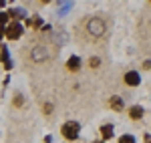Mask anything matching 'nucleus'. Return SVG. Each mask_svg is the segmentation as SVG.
I'll use <instances>...</instances> for the list:
<instances>
[{
  "mask_svg": "<svg viewBox=\"0 0 151 143\" xmlns=\"http://www.w3.org/2000/svg\"><path fill=\"white\" fill-rule=\"evenodd\" d=\"M4 32H6V28H4V26H2V24H0V38H2V36H4Z\"/></svg>",
  "mask_w": 151,
  "mask_h": 143,
  "instance_id": "obj_15",
  "label": "nucleus"
},
{
  "mask_svg": "<svg viewBox=\"0 0 151 143\" xmlns=\"http://www.w3.org/2000/svg\"><path fill=\"white\" fill-rule=\"evenodd\" d=\"M111 107L115 109V111H121V109H123V99H119V97H111Z\"/></svg>",
  "mask_w": 151,
  "mask_h": 143,
  "instance_id": "obj_9",
  "label": "nucleus"
},
{
  "mask_svg": "<svg viewBox=\"0 0 151 143\" xmlns=\"http://www.w3.org/2000/svg\"><path fill=\"white\" fill-rule=\"evenodd\" d=\"M129 117L135 121V119H141L143 117V109L139 107V105H133V107L129 109Z\"/></svg>",
  "mask_w": 151,
  "mask_h": 143,
  "instance_id": "obj_6",
  "label": "nucleus"
},
{
  "mask_svg": "<svg viewBox=\"0 0 151 143\" xmlns=\"http://www.w3.org/2000/svg\"><path fill=\"white\" fill-rule=\"evenodd\" d=\"M0 60H2V63L10 60V59H8V48H6V47H2V50H0Z\"/></svg>",
  "mask_w": 151,
  "mask_h": 143,
  "instance_id": "obj_11",
  "label": "nucleus"
},
{
  "mask_svg": "<svg viewBox=\"0 0 151 143\" xmlns=\"http://www.w3.org/2000/svg\"><path fill=\"white\" fill-rule=\"evenodd\" d=\"M40 2H50V0H40Z\"/></svg>",
  "mask_w": 151,
  "mask_h": 143,
  "instance_id": "obj_18",
  "label": "nucleus"
},
{
  "mask_svg": "<svg viewBox=\"0 0 151 143\" xmlns=\"http://www.w3.org/2000/svg\"><path fill=\"white\" fill-rule=\"evenodd\" d=\"M99 63H101L99 59H91V67H93V69H97V67H99Z\"/></svg>",
  "mask_w": 151,
  "mask_h": 143,
  "instance_id": "obj_14",
  "label": "nucleus"
},
{
  "mask_svg": "<svg viewBox=\"0 0 151 143\" xmlns=\"http://www.w3.org/2000/svg\"><path fill=\"white\" fill-rule=\"evenodd\" d=\"M6 20H8V14H6V12H0V24L4 26V24H6Z\"/></svg>",
  "mask_w": 151,
  "mask_h": 143,
  "instance_id": "obj_13",
  "label": "nucleus"
},
{
  "mask_svg": "<svg viewBox=\"0 0 151 143\" xmlns=\"http://www.w3.org/2000/svg\"><path fill=\"white\" fill-rule=\"evenodd\" d=\"M87 30H89V34L95 36V38H99V36H103L105 34V22H103V18H91L89 22H87Z\"/></svg>",
  "mask_w": 151,
  "mask_h": 143,
  "instance_id": "obj_1",
  "label": "nucleus"
},
{
  "mask_svg": "<svg viewBox=\"0 0 151 143\" xmlns=\"http://www.w3.org/2000/svg\"><path fill=\"white\" fill-rule=\"evenodd\" d=\"M123 81H125V85H129V87H137V85H139V73H135V71H129L127 75H125V79H123Z\"/></svg>",
  "mask_w": 151,
  "mask_h": 143,
  "instance_id": "obj_4",
  "label": "nucleus"
},
{
  "mask_svg": "<svg viewBox=\"0 0 151 143\" xmlns=\"http://www.w3.org/2000/svg\"><path fill=\"white\" fill-rule=\"evenodd\" d=\"M95 143H103V141H95Z\"/></svg>",
  "mask_w": 151,
  "mask_h": 143,
  "instance_id": "obj_19",
  "label": "nucleus"
},
{
  "mask_svg": "<svg viewBox=\"0 0 151 143\" xmlns=\"http://www.w3.org/2000/svg\"><path fill=\"white\" fill-rule=\"evenodd\" d=\"M119 143H135V137L133 135H121L119 137Z\"/></svg>",
  "mask_w": 151,
  "mask_h": 143,
  "instance_id": "obj_10",
  "label": "nucleus"
},
{
  "mask_svg": "<svg viewBox=\"0 0 151 143\" xmlns=\"http://www.w3.org/2000/svg\"><path fill=\"white\" fill-rule=\"evenodd\" d=\"M0 6H6V0H0Z\"/></svg>",
  "mask_w": 151,
  "mask_h": 143,
  "instance_id": "obj_17",
  "label": "nucleus"
},
{
  "mask_svg": "<svg viewBox=\"0 0 151 143\" xmlns=\"http://www.w3.org/2000/svg\"><path fill=\"white\" fill-rule=\"evenodd\" d=\"M10 16H14V18H22V16H24V10L14 8V10H10Z\"/></svg>",
  "mask_w": 151,
  "mask_h": 143,
  "instance_id": "obj_12",
  "label": "nucleus"
},
{
  "mask_svg": "<svg viewBox=\"0 0 151 143\" xmlns=\"http://www.w3.org/2000/svg\"><path fill=\"white\" fill-rule=\"evenodd\" d=\"M67 69H69V71H79V69H81V59H79V57H70V59L67 60Z\"/></svg>",
  "mask_w": 151,
  "mask_h": 143,
  "instance_id": "obj_5",
  "label": "nucleus"
},
{
  "mask_svg": "<svg viewBox=\"0 0 151 143\" xmlns=\"http://www.w3.org/2000/svg\"><path fill=\"white\" fill-rule=\"evenodd\" d=\"M63 135H65V139L75 141V139L79 137V123H77V121H67V123L63 125Z\"/></svg>",
  "mask_w": 151,
  "mask_h": 143,
  "instance_id": "obj_2",
  "label": "nucleus"
},
{
  "mask_svg": "<svg viewBox=\"0 0 151 143\" xmlns=\"http://www.w3.org/2000/svg\"><path fill=\"white\" fill-rule=\"evenodd\" d=\"M145 143H151V137H149V135H145Z\"/></svg>",
  "mask_w": 151,
  "mask_h": 143,
  "instance_id": "obj_16",
  "label": "nucleus"
},
{
  "mask_svg": "<svg viewBox=\"0 0 151 143\" xmlns=\"http://www.w3.org/2000/svg\"><path fill=\"white\" fill-rule=\"evenodd\" d=\"M101 135H103V141L111 139L113 137V125H103L101 127Z\"/></svg>",
  "mask_w": 151,
  "mask_h": 143,
  "instance_id": "obj_8",
  "label": "nucleus"
},
{
  "mask_svg": "<svg viewBox=\"0 0 151 143\" xmlns=\"http://www.w3.org/2000/svg\"><path fill=\"white\" fill-rule=\"evenodd\" d=\"M32 59H35V60H45V59H47L45 47H36L35 50H32Z\"/></svg>",
  "mask_w": 151,
  "mask_h": 143,
  "instance_id": "obj_7",
  "label": "nucleus"
},
{
  "mask_svg": "<svg viewBox=\"0 0 151 143\" xmlns=\"http://www.w3.org/2000/svg\"><path fill=\"white\" fill-rule=\"evenodd\" d=\"M6 38H10V40H16V38H20V34H22V24L20 22H12L6 26Z\"/></svg>",
  "mask_w": 151,
  "mask_h": 143,
  "instance_id": "obj_3",
  "label": "nucleus"
}]
</instances>
